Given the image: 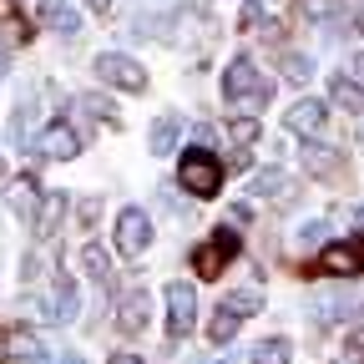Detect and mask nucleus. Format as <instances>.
I'll list each match as a JSON object with an SVG mask.
<instances>
[{"instance_id":"obj_1","label":"nucleus","mask_w":364,"mask_h":364,"mask_svg":"<svg viewBox=\"0 0 364 364\" xmlns=\"http://www.w3.org/2000/svg\"><path fill=\"white\" fill-rule=\"evenodd\" d=\"M223 97L233 102V107H238L243 117H253V112H258V107L268 102V81L258 76V66H253L248 56H238L233 66L223 71Z\"/></svg>"},{"instance_id":"obj_2","label":"nucleus","mask_w":364,"mask_h":364,"mask_svg":"<svg viewBox=\"0 0 364 364\" xmlns=\"http://www.w3.org/2000/svg\"><path fill=\"white\" fill-rule=\"evenodd\" d=\"M177 188L193 193V198H213V193L223 188V162H218L208 147L182 152V162H177Z\"/></svg>"},{"instance_id":"obj_3","label":"nucleus","mask_w":364,"mask_h":364,"mask_svg":"<svg viewBox=\"0 0 364 364\" xmlns=\"http://www.w3.org/2000/svg\"><path fill=\"white\" fill-rule=\"evenodd\" d=\"M238 248H243V243H238L233 228H218L208 243H198V248H193V268L203 273V279H218V273L228 268V258H233Z\"/></svg>"},{"instance_id":"obj_4","label":"nucleus","mask_w":364,"mask_h":364,"mask_svg":"<svg viewBox=\"0 0 364 364\" xmlns=\"http://www.w3.org/2000/svg\"><path fill=\"white\" fill-rule=\"evenodd\" d=\"M91 66H97V76H102L107 86H122V91H147V71L136 66L132 56H122V51H102Z\"/></svg>"},{"instance_id":"obj_5","label":"nucleus","mask_w":364,"mask_h":364,"mask_svg":"<svg viewBox=\"0 0 364 364\" xmlns=\"http://www.w3.org/2000/svg\"><path fill=\"white\" fill-rule=\"evenodd\" d=\"M147 243H152V218L142 208H122L117 213V253L136 258V253H147Z\"/></svg>"},{"instance_id":"obj_6","label":"nucleus","mask_w":364,"mask_h":364,"mask_svg":"<svg viewBox=\"0 0 364 364\" xmlns=\"http://www.w3.org/2000/svg\"><path fill=\"white\" fill-rule=\"evenodd\" d=\"M198 324V294L193 284H167V334L182 339V334H193Z\"/></svg>"},{"instance_id":"obj_7","label":"nucleus","mask_w":364,"mask_h":364,"mask_svg":"<svg viewBox=\"0 0 364 364\" xmlns=\"http://www.w3.org/2000/svg\"><path fill=\"white\" fill-rule=\"evenodd\" d=\"M324 122H329V107L318 102V97H304V102H294V107L284 112V127L299 132V136H309V142L324 132Z\"/></svg>"},{"instance_id":"obj_8","label":"nucleus","mask_w":364,"mask_h":364,"mask_svg":"<svg viewBox=\"0 0 364 364\" xmlns=\"http://www.w3.org/2000/svg\"><path fill=\"white\" fill-rule=\"evenodd\" d=\"M41 157H51V162H66V157H76L81 152V136L71 132V122H51V127H46L41 132Z\"/></svg>"},{"instance_id":"obj_9","label":"nucleus","mask_w":364,"mask_h":364,"mask_svg":"<svg viewBox=\"0 0 364 364\" xmlns=\"http://www.w3.org/2000/svg\"><path fill=\"white\" fill-rule=\"evenodd\" d=\"M147 314H152V294H147V289H132V294L122 299V309H117V324H122L127 334H142V329H147Z\"/></svg>"},{"instance_id":"obj_10","label":"nucleus","mask_w":364,"mask_h":364,"mask_svg":"<svg viewBox=\"0 0 364 364\" xmlns=\"http://www.w3.org/2000/svg\"><path fill=\"white\" fill-rule=\"evenodd\" d=\"M177 142H182V117H157L152 122V136H147V147H152V157H167V152H177Z\"/></svg>"},{"instance_id":"obj_11","label":"nucleus","mask_w":364,"mask_h":364,"mask_svg":"<svg viewBox=\"0 0 364 364\" xmlns=\"http://www.w3.org/2000/svg\"><path fill=\"white\" fill-rule=\"evenodd\" d=\"M6 203H11V213H21L26 223L36 218V208H41V193H36V182L31 177H11V188H6Z\"/></svg>"},{"instance_id":"obj_12","label":"nucleus","mask_w":364,"mask_h":364,"mask_svg":"<svg viewBox=\"0 0 364 364\" xmlns=\"http://www.w3.org/2000/svg\"><path fill=\"white\" fill-rule=\"evenodd\" d=\"M359 248L354 243H329L324 248V258H318V268H324V273H339V279H344V273H359Z\"/></svg>"},{"instance_id":"obj_13","label":"nucleus","mask_w":364,"mask_h":364,"mask_svg":"<svg viewBox=\"0 0 364 364\" xmlns=\"http://www.w3.org/2000/svg\"><path fill=\"white\" fill-rule=\"evenodd\" d=\"M46 318H51V324H71L76 318V284L71 279H56V294H51V304H46Z\"/></svg>"},{"instance_id":"obj_14","label":"nucleus","mask_w":364,"mask_h":364,"mask_svg":"<svg viewBox=\"0 0 364 364\" xmlns=\"http://www.w3.org/2000/svg\"><path fill=\"white\" fill-rule=\"evenodd\" d=\"M304 167H309L314 177H334V172H339V152L324 147V142H309V147H304Z\"/></svg>"},{"instance_id":"obj_15","label":"nucleus","mask_w":364,"mask_h":364,"mask_svg":"<svg viewBox=\"0 0 364 364\" xmlns=\"http://www.w3.org/2000/svg\"><path fill=\"white\" fill-rule=\"evenodd\" d=\"M329 97H334L344 112H364V86H359L354 76H334V81H329Z\"/></svg>"},{"instance_id":"obj_16","label":"nucleus","mask_w":364,"mask_h":364,"mask_svg":"<svg viewBox=\"0 0 364 364\" xmlns=\"http://www.w3.org/2000/svg\"><path fill=\"white\" fill-rule=\"evenodd\" d=\"M61 213H66V198H61V193H46V203L36 208V233H41V238H51V233H56V223H61Z\"/></svg>"},{"instance_id":"obj_17","label":"nucleus","mask_w":364,"mask_h":364,"mask_svg":"<svg viewBox=\"0 0 364 364\" xmlns=\"http://www.w3.org/2000/svg\"><path fill=\"white\" fill-rule=\"evenodd\" d=\"M238 324H243V314L223 304V309H218V314L208 318V339H213V344H228V339L238 334Z\"/></svg>"},{"instance_id":"obj_18","label":"nucleus","mask_w":364,"mask_h":364,"mask_svg":"<svg viewBox=\"0 0 364 364\" xmlns=\"http://www.w3.org/2000/svg\"><path fill=\"white\" fill-rule=\"evenodd\" d=\"M6 354L31 364V359H41V339H36L31 329H6Z\"/></svg>"},{"instance_id":"obj_19","label":"nucleus","mask_w":364,"mask_h":364,"mask_svg":"<svg viewBox=\"0 0 364 364\" xmlns=\"http://www.w3.org/2000/svg\"><path fill=\"white\" fill-rule=\"evenodd\" d=\"M81 268H86L97 284H112V258H107L97 243H86V248H81Z\"/></svg>"},{"instance_id":"obj_20","label":"nucleus","mask_w":364,"mask_h":364,"mask_svg":"<svg viewBox=\"0 0 364 364\" xmlns=\"http://www.w3.org/2000/svg\"><path fill=\"white\" fill-rule=\"evenodd\" d=\"M81 112H86V117H97V122H107V127L122 122L117 107H112V97H102V91H86V97H81Z\"/></svg>"},{"instance_id":"obj_21","label":"nucleus","mask_w":364,"mask_h":364,"mask_svg":"<svg viewBox=\"0 0 364 364\" xmlns=\"http://www.w3.org/2000/svg\"><path fill=\"white\" fill-rule=\"evenodd\" d=\"M228 136H233V147H253L258 142V117H233L228 122Z\"/></svg>"},{"instance_id":"obj_22","label":"nucleus","mask_w":364,"mask_h":364,"mask_svg":"<svg viewBox=\"0 0 364 364\" xmlns=\"http://www.w3.org/2000/svg\"><path fill=\"white\" fill-rule=\"evenodd\" d=\"M284 76H289L294 86H304V81L314 76V61H309L304 51H284Z\"/></svg>"},{"instance_id":"obj_23","label":"nucleus","mask_w":364,"mask_h":364,"mask_svg":"<svg viewBox=\"0 0 364 364\" xmlns=\"http://www.w3.org/2000/svg\"><path fill=\"white\" fill-rule=\"evenodd\" d=\"M284 182H289V177H284L279 167H268V172H258V177L248 182V193H258V198H273V193H284Z\"/></svg>"},{"instance_id":"obj_24","label":"nucleus","mask_w":364,"mask_h":364,"mask_svg":"<svg viewBox=\"0 0 364 364\" xmlns=\"http://www.w3.org/2000/svg\"><path fill=\"white\" fill-rule=\"evenodd\" d=\"M31 112H36L31 102H21V107L11 112V127H6V132H11V142H16V147L26 142V132H31Z\"/></svg>"},{"instance_id":"obj_25","label":"nucleus","mask_w":364,"mask_h":364,"mask_svg":"<svg viewBox=\"0 0 364 364\" xmlns=\"http://www.w3.org/2000/svg\"><path fill=\"white\" fill-rule=\"evenodd\" d=\"M339 11V0H299V16L304 21H329Z\"/></svg>"},{"instance_id":"obj_26","label":"nucleus","mask_w":364,"mask_h":364,"mask_svg":"<svg viewBox=\"0 0 364 364\" xmlns=\"http://www.w3.org/2000/svg\"><path fill=\"white\" fill-rule=\"evenodd\" d=\"M258 364H289V339H263L258 344Z\"/></svg>"},{"instance_id":"obj_27","label":"nucleus","mask_w":364,"mask_h":364,"mask_svg":"<svg viewBox=\"0 0 364 364\" xmlns=\"http://www.w3.org/2000/svg\"><path fill=\"white\" fill-rule=\"evenodd\" d=\"M228 309H238V314H258V309H263V294H258V289H238L233 299H228Z\"/></svg>"},{"instance_id":"obj_28","label":"nucleus","mask_w":364,"mask_h":364,"mask_svg":"<svg viewBox=\"0 0 364 364\" xmlns=\"http://www.w3.org/2000/svg\"><path fill=\"white\" fill-rule=\"evenodd\" d=\"M97 218H102V198H81L76 203V223L81 228H97Z\"/></svg>"},{"instance_id":"obj_29","label":"nucleus","mask_w":364,"mask_h":364,"mask_svg":"<svg viewBox=\"0 0 364 364\" xmlns=\"http://www.w3.org/2000/svg\"><path fill=\"white\" fill-rule=\"evenodd\" d=\"M21 41H26V26L16 16H6V21H0V46H21Z\"/></svg>"},{"instance_id":"obj_30","label":"nucleus","mask_w":364,"mask_h":364,"mask_svg":"<svg viewBox=\"0 0 364 364\" xmlns=\"http://www.w3.org/2000/svg\"><path fill=\"white\" fill-rule=\"evenodd\" d=\"M61 11H66V0H41V6H36V16H41L46 26H56V21H61Z\"/></svg>"},{"instance_id":"obj_31","label":"nucleus","mask_w":364,"mask_h":364,"mask_svg":"<svg viewBox=\"0 0 364 364\" xmlns=\"http://www.w3.org/2000/svg\"><path fill=\"white\" fill-rule=\"evenodd\" d=\"M56 31H61V36H76V31H81V16H76V11H61Z\"/></svg>"},{"instance_id":"obj_32","label":"nucleus","mask_w":364,"mask_h":364,"mask_svg":"<svg viewBox=\"0 0 364 364\" xmlns=\"http://www.w3.org/2000/svg\"><path fill=\"white\" fill-rule=\"evenodd\" d=\"M318 238H324V223H304L299 228V243H318Z\"/></svg>"},{"instance_id":"obj_33","label":"nucleus","mask_w":364,"mask_h":364,"mask_svg":"<svg viewBox=\"0 0 364 364\" xmlns=\"http://www.w3.org/2000/svg\"><path fill=\"white\" fill-rule=\"evenodd\" d=\"M349 354H354V359H364V324L349 334Z\"/></svg>"},{"instance_id":"obj_34","label":"nucleus","mask_w":364,"mask_h":364,"mask_svg":"<svg viewBox=\"0 0 364 364\" xmlns=\"http://www.w3.org/2000/svg\"><path fill=\"white\" fill-rule=\"evenodd\" d=\"M86 11H97V16H107V11H112V0H86Z\"/></svg>"},{"instance_id":"obj_35","label":"nucleus","mask_w":364,"mask_h":364,"mask_svg":"<svg viewBox=\"0 0 364 364\" xmlns=\"http://www.w3.org/2000/svg\"><path fill=\"white\" fill-rule=\"evenodd\" d=\"M112 364H142V354H112Z\"/></svg>"},{"instance_id":"obj_36","label":"nucleus","mask_w":364,"mask_h":364,"mask_svg":"<svg viewBox=\"0 0 364 364\" xmlns=\"http://www.w3.org/2000/svg\"><path fill=\"white\" fill-rule=\"evenodd\" d=\"M354 76H359V86H364V51L354 56Z\"/></svg>"},{"instance_id":"obj_37","label":"nucleus","mask_w":364,"mask_h":364,"mask_svg":"<svg viewBox=\"0 0 364 364\" xmlns=\"http://www.w3.org/2000/svg\"><path fill=\"white\" fill-rule=\"evenodd\" d=\"M61 364H86V359L81 354H61Z\"/></svg>"},{"instance_id":"obj_38","label":"nucleus","mask_w":364,"mask_h":364,"mask_svg":"<svg viewBox=\"0 0 364 364\" xmlns=\"http://www.w3.org/2000/svg\"><path fill=\"white\" fill-rule=\"evenodd\" d=\"M354 31H364V6H359V16H354Z\"/></svg>"},{"instance_id":"obj_39","label":"nucleus","mask_w":364,"mask_h":364,"mask_svg":"<svg viewBox=\"0 0 364 364\" xmlns=\"http://www.w3.org/2000/svg\"><path fill=\"white\" fill-rule=\"evenodd\" d=\"M354 248H359V258H364V238H359V243H354Z\"/></svg>"},{"instance_id":"obj_40","label":"nucleus","mask_w":364,"mask_h":364,"mask_svg":"<svg viewBox=\"0 0 364 364\" xmlns=\"http://www.w3.org/2000/svg\"><path fill=\"white\" fill-rule=\"evenodd\" d=\"M0 76H6V56H0Z\"/></svg>"},{"instance_id":"obj_41","label":"nucleus","mask_w":364,"mask_h":364,"mask_svg":"<svg viewBox=\"0 0 364 364\" xmlns=\"http://www.w3.org/2000/svg\"><path fill=\"white\" fill-rule=\"evenodd\" d=\"M253 364H258V359H253Z\"/></svg>"}]
</instances>
